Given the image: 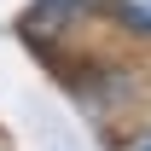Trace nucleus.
Instances as JSON below:
<instances>
[{
    "label": "nucleus",
    "mask_w": 151,
    "mask_h": 151,
    "mask_svg": "<svg viewBox=\"0 0 151 151\" xmlns=\"http://www.w3.org/2000/svg\"><path fill=\"white\" fill-rule=\"evenodd\" d=\"M111 12L122 29H134V35H151V0H111Z\"/></svg>",
    "instance_id": "obj_1"
},
{
    "label": "nucleus",
    "mask_w": 151,
    "mask_h": 151,
    "mask_svg": "<svg viewBox=\"0 0 151 151\" xmlns=\"http://www.w3.org/2000/svg\"><path fill=\"white\" fill-rule=\"evenodd\" d=\"M134 151H151V134H145V139H139V145H134Z\"/></svg>",
    "instance_id": "obj_3"
},
{
    "label": "nucleus",
    "mask_w": 151,
    "mask_h": 151,
    "mask_svg": "<svg viewBox=\"0 0 151 151\" xmlns=\"http://www.w3.org/2000/svg\"><path fill=\"white\" fill-rule=\"evenodd\" d=\"M47 6H70V12H81V6H93V0H47Z\"/></svg>",
    "instance_id": "obj_2"
}]
</instances>
